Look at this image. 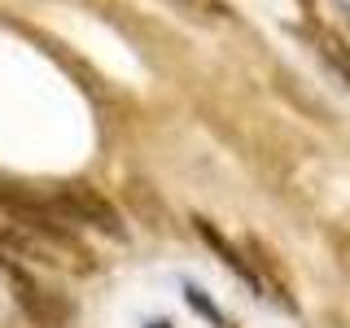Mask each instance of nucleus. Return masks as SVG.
I'll use <instances>...</instances> for the list:
<instances>
[{
  "instance_id": "f257e3e1",
  "label": "nucleus",
  "mask_w": 350,
  "mask_h": 328,
  "mask_svg": "<svg viewBox=\"0 0 350 328\" xmlns=\"http://www.w3.org/2000/svg\"><path fill=\"white\" fill-rule=\"evenodd\" d=\"M53 197H57L62 215L70 219V223H88V228L109 232V236H127V228H123V219H118V210H114V206H109L96 189H88V184H62Z\"/></svg>"
},
{
  "instance_id": "20e7f679",
  "label": "nucleus",
  "mask_w": 350,
  "mask_h": 328,
  "mask_svg": "<svg viewBox=\"0 0 350 328\" xmlns=\"http://www.w3.org/2000/svg\"><path fill=\"white\" fill-rule=\"evenodd\" d=\"M184 298H189V306H193L197 315H206V320H211L215 328H224V311H219V306L206 298V293L197 289V284H184Z\"/></svg>"
},
{
  "instance_id": "39448f33",
  "label": "nucleus",
  "mask_w": 350,
  "mask_h": 328,
  "mask_svg": "<svg viewBox=\"0 0 350 328\" xmlns=\"http://www.w3.org/2000/svg\"><path fill=\"white\" fill-rule=\"evenodd\" d=\"M324 57L333 62V70L342 74V79H346V87H350V53H346L337 40H324Z\"/></svg>"
},
{
  "instance_id": "7ed1b4c3",
  "label": "nucleus",
  "mask_w": 350,
  "mask_h": 328,
  "mask_svg": "<svg viewBox=\"0 0 350 328\" xmlns=\"http://www.w3.org/2000/svg\"><path fill=\"white\" fill-rule=\"evenodd\" d=\"M193 228H197V236H202L206 245H211L215 254L224 258V267L232 271L237 280H245L250 289L258 293V298H267V284H262V271L254 267V258H245V254H241V249H237V245H232V241H228L224 232H219V228L211 223V219H202V215H197V219H193Z\"/></svg>"
},
{
  "instance_id": "423d86ee",
  "label": "nucleus",
  "mask_w": 350,
  "mask_h": 328,
  "mask_svg": "<svg viewBox=\"0 0 350 328\" xmlns=\"http://www.w3.org/2000/svg\"><path fill=\"white\" fill-rule=\"evenodd\" d=\"M149 328H171V324H167V320H153V324H149Z\"/></svg>"
},
{
  "instance_id": "f03ea898",
  "label": "nucleus",
  "mask_w": 350,
  "mask_h": 328,
  "mask_svg": "<svg viewBox=\"0 0 350 328\" xmlns=\"http://www.w3.org/2000/svg\"><path fill=\"white\" fill-rule=\"evenodd\" d=\"M9 276H14V289H18V302H22V311L31 315L40 328H66L75 320V306H66L53 289H44V284L36 280H27L18 267H9Z\"/></svg>"
}]
</instances>
